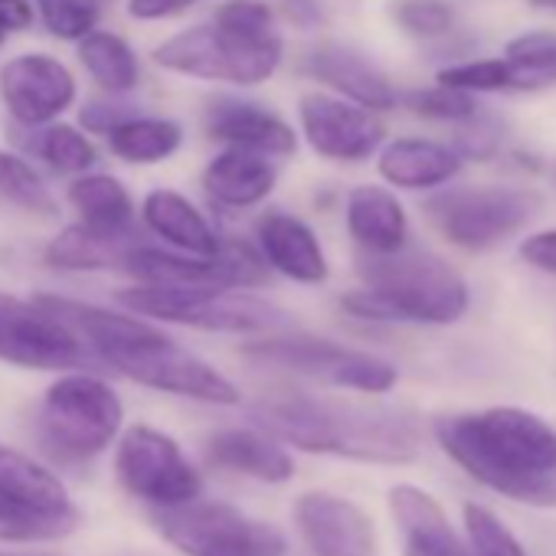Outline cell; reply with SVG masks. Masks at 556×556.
Returning <instances> with one entry per match:
<instances>
[{"instance_id": "cell-15", "label": "cell", "mask_w": 556, "mask_h": 556, "mask_svg": "<svg viewBox=\"0 0 556 556\" xmlns=\"http://www.w3.org/2000/svg\"><path fill=\"white\" fill-rule=\"evenodd\" d=\"M79 96L76 76L66 63L47 53H21L0 66V102L14 122L43 128L73 109Z\"/></svg>"}, {"instance_id": "cell-24", "label": "cell", "mask_w": 556, "mask_h": 556, "mask_svg": "<svg viewBox=\"0 0 556 556\" xmlns=\"http://www.w3.org/2000/svg\"><path fill=\"white\" fill-rule=\"evenodd\" d=\"M344 219L361 252L387 255L409 242V216L390 187L380 184L354 187L344 203Z\"/></svg>"}, {"instance_id": "cell-46", "label": "cell", "mask_w": 556, "mask_h": 556, "mask_svg": "<svg viewBox=\"0 0 556 556\" xmlns=\"http://www.w3.org/2000/svg\"><path fill=\"white\" fill-rule=\"evenodd\" d=\"M530 4H536V8H553V11H556V0H530Z\"/></svg>"}, {"instance_id": "cell-29", "label": "cell", "mask_w": 556, "mask_h": 556, "mask_svg": "<svg viewBox=\"0 0 556 556\" xmlns=\"http://www.w3.org/2000/svg\"><path fill=\"white\" fill-rule=\"evenodd\" d=\"M76 47H79L76 56H79L83 70L92 76V83L105 96H128V92H135V86L141 79V63H138V56H135L128 40H122L118 34H109V30H92Z\"/></svg>"}, {"instance_id": "cell-9", "label": "cell", "mask_w": 556, "mask_h": 556, "mask_svg": "<svg viewBox=\"0 0 556 556\" xmlns=\"http://www.w3.org/2000/svg\"><path fill=\"white\" fill-rule=\"evenodd\" d=\"M242 354L252 364L299 374V377L318 380L325 387H338V390H351V393H364V396H383L400 380L396 367L377 354L354 351V348L321 341V338H305L295 331L292 334L289 331L262 334L252 344H245Z\"/></svg>"}, {"instance_id": "cell-28", "label": "cell", "mask_w": 556, "mask_h": 556, "mask_svg": "<svg viewBox=\"0 0 556 556\" xmlns=\"http://www.w3.org/2000/svg\"><path fill=\"white\" fill-rule=\"evenodd\" d=\"M0 497L17 504H37L50 510L76 507L66 484L37 458L0 442Z\"/></svg>"}, {"instance_id": "cell-14", "label": "cell", "mask_w": 556, "mask_h": 556, "mask_svg": "<svg viewBox=\"0 0 556 556\" xmlns=\"http://www.w3.org/2000/svg\"><path fill=\"white\" fill-rule=\"evenodd\" d=\"M299 122L308 148L334 164H361L380 154L387 128L377 112L328 92H305L299 102Z\"/></svg>"}, {"instance_id": "cell-16", "label": "cell", "mask_w": 556, "mask_h": 556, "mask_svg": "<svg viewBox=\"0 0 556 556\" xmlns=\"http://www.w3.org/2000/svg\"><path fill=\"white\" fill-rule=\"evenodd\" d=\"M295 523L315 556H374V523L354 501L331 491H305Z\"/></svg>"}, {"instance_id": "cell-18", "label": "cell", "mask_w": 556, "mask_h": 556, "mask_svg": "<svg viewBox=\"0 0 556 556\" xmlns=\"http://www.w3.org/2000/svg\"><path fill=\"white\" fill-rule=\"evenodd\" d=\"M255 245L262 249L271 271L299 286H325L331 265L318 232L295 213L265 210L255 219Z\"/></svg>"}, {"instance_id": "cell-38", "label": "cell", "mask_w": 556, "mask_h": 556, "mask_svg": "<svg viewBox=\"0 0 556 556\" xmlns=\"http://www.w3.org/2000/svg\"><path fill=\"white\" fill-rule=\"evenodd\" d=\"M390 17L416 40H442L455 27V8L448 0H390Z\"/></svg>"}, {"instance_id": "cell-2", "label": "cell", "mask_w": 556, "mask_h": 556, "mask_svg": "<svg viewBox=\"0 0 556 556\" xmlns=\"http://www.w3.org/2000/svg\"><path fill=\"white\" fill-rule=\"evenodd\" d=\"M40 302L70 328H76L102 364H109L131 383L210 406L239 403V390L229 377H223L213 364L180 348L161 328L141 321V315L109 312L60 295H40Z\"/></svg>"}, {"instance_id": "cell-10", "label": "cell", "mask_w": 556, "mask_h": 556, "mask_svg": "<svg viewBox=\"0 0 556 556\" xmlns=\"http://www.w3.org/2000/svg\"><path fill=\"white\" fill-rule=\"evenodd\" d=\"M543 206L536 190L523 187H448L426 200V219L458 249L488 252L517 236Z\"/></svg>"}, {"instance_id": "cell-1", "label": "cell", "mask_w": 556, "mask_h": 556, "mask_svg": "<svg viewBox=\"0 0 556 556\" xmlns=\"http://www.w3.org/2000/svg\"><path fill=\"white\" fill-rule=\"evenodd\" d=\"M439 448L478 484L530 507H556V429L517 406L439 416Z\"/></svg>"}, {"instance_id": "cell-8", "label": "cell", "mask_w": 556, "mask_h": 556, "mask_svg": "<svg viewBox=\"0 0 556 556\" xmlns=\"http://www.w3.org/2000/svg\"><path fill=\"white\" fill-rule=\"evenodd\" d=\"M154 530L184 556H286V533L223 501L151 507Z\"/></svg>"}, {"instance_id": "cell-12", "label": "cell", "mask_w": 556, "mask_h": 556, "mask_svg": "<svg viewBox=\"0 0 556 556\" xmlns=\"http://www.w3.org/2000/svg\"><path fill=\"white\" fill-rule=\"evenodd\" d=\"M115 478L131 497L151 507L187 504L203 491V478L193 462L167 432L154 426H128L118 435Z\"/></svg>"}, {"instance_id": "cell-35", "label": "cell", "mask_w": 556, "mask_h": 556, "mask_svg": "<svg viewBox=\"0 0 556 556\" xmlns=\"http://www.w3.org/2000/svg\"><path fill=\"white\" fill-rule=\"evenodd\" d=\"M400 102H403V109H409L419 118L445 122V125H455V128L475 122L478 115H484L475 92H465V89H455V86H445V83H435L429 89H409V92L400 96Z\"/></svg>"}, {"instance_id": "cell-45", "label": "cell", "mask_w": 556, "mask_h": 556, "mask_svg": "<svg viewBox=\"0 0 556 556\" xmlns=\"http://www.w3.org/2000/svg\"><path fill=\"white\" fill-rule=\"evenodd\" d=\"M34 4L30 0H0V21H4V27L11 34H21L34 24Z\"/></svg>"}, {"instance_id": "cell-17", "label": "cell", "mask_w": 556, "mask_h": 556, "mask_svg": "<svg viewBox=\"0 0 556 556\" xmlns=\"http://www.w3.org/2000/svg\"><path fill=\"white\" fill-rule=\"evenodd\" d=\"M302 73L325 83L334 96L351 99L370 112H390L400 105V92L390 76L354 47L318 43L302 56Z\"/></svg>"}, {"instance_id": "cell-6", "label": "cell", "mask_w": 556, "mask_h": 556, "mask_svg": "<svg viewBox=\"0 0 556 556\" xmlns=\"http://www.w3.org/2000/svg\"><path fill=\"white\" fill-rule=\"evenodd\" d=\"M252 292L255 289H177L135 282L122 289L115 299L125 312L193 331L242 338L295 331V318L286 308H278L275 302Z\"/></svg>"}, {"instance_id": "cell-20", "label": "cell", "mask_w": 556, "mask_h": 556, "mask_svg": "<svg viewBox=\"0 0 556 556\" xmlns=\"http://www.w3.org/2000/svg\"><path fill=\"white\" fill-rule=\"evenodd\" d=\"M387 504L403 536V556H475L468 540L455 533L442 504L429 491L416 484H396L390 488Z\"/></svg>"}, {"instance_id": "cell-44", "label": "cell", "mask_w": 556, "mask_h": 556, "mask_svg": "<svg viewBox=\"0 0 556 556\" xmlns=\"http://www.w3.org/2000/svg\"><path fill=\"white\" fill-rule=\"evenodd\" d=\"M197 0H128V17L131 21H167V17H177L184 11H190Z\"/></svg>"}, {"instance_id": "cell-47", "label": "cell", "mask_w": 556, "mask_h": 556, "mask_svg": "<svg viewBox=\"0 0 556 556\" xmlns=\"http://www.w3.org/2000/svg\"><path fill=\"white\" fill-rule=\"evenodd\" d=\"M8 34H11V30L4 27V21H0V47H4V40H8Z\"/></svg>"}, {"instance_id": "cell-11", "label": "cell", "mask_w": 556, "mask_h": 556, "mask_svg": "<svg viewBox=\"0 0 556 556\" xmlns=\"http://www.w3.org/2000/svg\"><path fill=\"white\" fill-rule=\"evenodd\" d=\"M135 282L177 286V289H262L268 286V262L258 245L223 236L216 255H190L180 249H161L135 242L122 262Z\"/></svg>"}, {"instance_id": "cell-30", "label": "cell", "mask_w": 556, "mask_h": 556, "mask_svg": "<svg viewBox=\"0 0 556 556\" xmlns=\"http://www.w3.org/2000/svg\"><path fill=\"white\" fill-rule=\"evenodd\" d=\"M109 151L125 164H161L174 157L184 144V128L174 118L131 115L109 135Z\"/></svg>"}, {"instance_id": "cell-32", "label": "cell", "mask_w": 556, "mask_h": 556, "mask_svg": "<svg viewBox=\"0 0 556 556\" xmlns=\"http://www.w3.org/2000/svg\"><path fill=\"white\" fill-rule=\"evenodd\" d=\"M514 92H543L556 86V34L533 30L520 34L504 47Z\"/></svg>"}, {"instance_id": "cell-37", "label": "cell", "mask_w": 556, "mask_h": 556, "mask_svg": "<svg viewBox=\"0 0 556 556\" xmlns=\"http://www.w3.org/2000/svg\"><path fill=\"white\" fill-rule=\"evenodd\" d=\"M462 523H465V540L475 556H527L514 530L494 510L468 501L462 510Z\"/></svg>"}, {"instance_id": "cell-34", "label": "cell", "mask_w": 556, "mask_h": 556, "mask_svg": "<svg viewBox=\"0 0 556 556\" xmlns=\"http://www.w3.org/2000/svg\"><path fill=\"white\" fill-rule=\"evenodd\" d=\"M34 151L40 154V161H47L56 174H66V177L89 174L99 161V151L89 141V135L76 125H66V122L43 125Z\"/></svg>"}, {"instance_id": "cell-27", "label": "cell", "mask_w": 556, "mask_h": 556, "mask_svg": "<svg viewBox=\"0 0 556 556\" xmlns=\"http://www.w3.org/2000/svg\"><path fill=\"white\" fill-rule=\"evenodd\" d=\"M83 223L105 232H135V200L112 174H79L66 190Z\"/></svg>"}, {"instance_id": "cell-19", "label": "cell", "mask_w": 556, "mask_h": 556, "mask_svg": "<svg viewBox=\"0 0 556 556\" xmlns=\"http://www.w3.org/2000/svg\"><path fill=\"white\" fill-rule=\"evenodd\" d=\"M203 128L223 148H245L268 157H289L299 148L295 128L258 102L216 96L203 112Z\"/></svg>"}, {"instance_id": "cell-33", "label": "cell", "mask_w": 556, "mask_h": 556, "mask_svg": "<svg viewBox=\"0 0 556 556\" xmlns=\"http://www.w3.org/2000/svg\"><path fill=\"white\" fill-rule=\"evenodd\" d=\"M0 197L34 216H60V203L30 161L0 148Z\"/></svg>"}, {"instance_id": "cell-42", "label": "cell", "mask_w": 556, "mask_h": 556, "mask_svg": "<svg viewBox=\"0 0 556 556\" xmlns=\"http://www.w3.org/2000/svg\"><path fill=\"white\" fill-rule=\"evenodd\" d=\"M520 258L546 275H556V229H540L520 239Z\"/></svg>"}, {"instance_id": "cell-25", "label": "cell", "mask_w": 556, "mask_h": 556, "mask_svg": "<svg viewBox=\"0 0 556 556\" xmlns=\"http://www.w3.org/2000/svg\"><path fill=\"white\" fill-rule=\"evenodd\" d=\"M141 219L170 249H180L190 255H216L223 245V236L200 213V206L193 200H187L184 193L167 190V187H157L144 197Z\"/></svg>"}, {"instance_id": "cell-39", "label": "cell", "mask_w": 556, "mask_h": 556, "mask_svg": "<svg viewBox=\"0 0 556 556\" xmlns=\"http://www.w3.org/2000/svg\"><path fill=\"white\" fill-rule=\"evenodd\" d=\"M435 83L475 92V96H488V92H514L510 83V70L504 56H488V60H465V63H452L442 66Z\"/></svg>"}, {"instance_id": "cell-21", "label": "cell", "mask_w": 556, "mask_h": 556, "mask_svg": "<svg viewBox=\"0 0 556 556\" xmlns=\"http://www.w3.org/2000/svg\"><path fill=\"white\" fill-rule=\"evenodd\" d=\"M206 458L216 468L249 475L265 484H286L295 478V458L282 439L258 429H219L206 442Z\"/></svg>"}, {"instance_id": "cell-3", "label": "cell", "mask_w": 556, "mask_h": 556, "mask_svg": "<svg viewBox=\"0 0 556 556\" xmlns=\"http://www.w3.org/2000/svg\"><path fill=\"white\" fill-rule=\"evenodd\" d=\"M252 419L312 455H338L374 465H406L419 455V426L393 406H364L312 393H286L255 403Z\"/></svg>"}, {"instance_id": "cell-23", "label": "cell", "mask_w": 556, "mask_h": 556, "mask_svg": "<svg viewBox=\"0 0 556 556\" xmlns=\"http://www.w3.org/2000/svg\"><path fill=\"white\" fill-rule=\"evenodd\" d=\"M203 190L216 206L252 210L268 200L278 184V167L268 154L245 148H223L203 167Z\"/></svg>"}, {"instance_id": "cell-41", "label": "cell", "mask_w": 556, "mask_h": 556, "mask_svg": "<svg viewBox=\"0 0 556 556\" xmlns=\"http://www.w3.org/2000/svg\"><path fill=\"white\" fill-rule=\"evenodd\" d=\"M122 96H109V99H92L86 109H83V115H79V122H83V128L86 131H92V135H109L112 128H118L122 122H128L131 115H138V109L135 105H128V102H118Z\"/></svg>"}, {"instance_id": "cell-43", "label": "cell", "mask_w": 556, "mask_h": 556, "mask_svg": "<svg viewBox=\"0 0 556 556\" xmlns=\"http://www.w3.org/2000/svg\"><path fill=\"white\" fill-rule=\"evenodd\" d=\"M275 4H278V11H282V17L299 30H318L328 24L321 0H275Z\"/></svg>"}, {"instance_id": "cell-31", "label": "cell", "mask_w": 556, "mask_h": 556, "mask_svg": "<svg viewBox=\"0 0 556 556\" xmlns=\"http://www.w3.org/2000/svg\"><path fill=\"white\" fill-rule=\"evenodd\" d=\"M83 523L79 507H37V504H17L0 497V540L8 543H40V540H60L70 536Z\"/></svg>"}, {"instance_id": "cell-13", "label": "cell", "mask_w": 556, "mask_h": 556, "mask_svg": "<svg viewBox=\"0 0 556 556\" xmlns=\"http://www.w3.org/2000/svg\"><path fill=\"white\" fill-rule=\"evenodd\" d=\"M92 348L53 315L40 299H17L0 292V364L24 370H83Z\"/></svg>"}, {"instance_id": "cell-5", "label": "cell", "mask_w": 556, "mask_h": 556, "mask_svg": "<svg viewBox=\"0 0 556 556\" xmlns=\"http://www.w3.org/2000/svg\"><path fill=\"white\" fill-rule=\"evenodd\" d=\"M364 289L341 299V308L374 325H432L445 328L465 318L471 305L468 282L442 255L403 245L396 252H357Z\"/></svg>"}, {"instance_id": "cell-4", "label": "cell", "mask_w": 556, "mask_h": 556, "mask_svg": "<svg viewBox=\"0 0 556 556\" xmlns=\"http://www.w3.org/2000/svg\"><path fill=\"white\" fill-rule=\"evenodd\" d=\"M286 43L265 0H226L206 24L187 27L154 47V66L229 86H262L282 66Z\"/></svg>"}, {"instance_id": "cell-40", "label": "cell", "mask_w": 556, "mask_h": 556, "mask_svg": "<svg viewBox=\"0 0 556 556\" xmlns=\"http://www.w3.org/2000/svg\"><path fill=\"white\" fill-rule=\"evenodd\" d=\"M497 148H501V131H497V125L488 122L484 115H478V118L468 122V125H458L455 151H458L465 161H484V157H491Z\"/></svg>"}, {"instance_id": "cell-7", "label": "cell", "mask_w": 556, "mask_h": 556, "mask_svg": "<svg viewBox=\"0 0 556 556\" xmlns=\"http://www.w3.org/2000/svg\"><path fill=\"white\" fill-rule=\"evenodd\" d=\"M122 396L92 374L60 377L40 403V439L66 462L102 455L122 435Z\"/></svg>"}, {"instance_id": "cell-22", "label": "cell", "mask_w": 556, "mask_h": 556, "mask_svg": "<svg viewBox=\"0 0 556 556\" xmlns=\"http://www.w3.org/2000/svg\"><path fill=\"white\" fill-rule=\"evenodd\" d=\"M465 157L455 144L432 138H396L387 141L377 154L380 177L396 190H439L462 174Z\"/></svg>"}, {"instance_id": "cell-26", "label": "cell", "mask_w": 556, "mask_h": 556, "mask_svg": "<svg viewBox=\"0 0 556 556\" xmlns=\"http://www.w3.org/2000/svg\"><path fill=\"white\" fill-rule=\"evenodd\" d=\"M138 242L135 232H105L89 223L63 226L43 249L47 265L60 271H102V268H122L128 249Z\"/></svg>"}, {"instance_id": "cell-36", "label": "cell", "mask_w": 556, "mask_h": 556, "mask_svg": "<svg viewBox=\"0 0 556 556\" xmlns=\"http://www.w3.org/2000/svg\"><path fill=\"white\" fill-rule=\"evenodd\" d=\"M43 30L63 43H79L99 30L102 8L99 0H34Z\"/></svg>"}]
</instances>
